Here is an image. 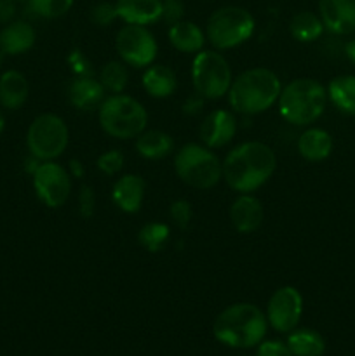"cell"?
<instances>
[{
  "mask_svg": "<svg viewBox=\"0 0 355 356\" xmlns=\"http://www.w3.org/2000/svg\"><path fill=\"white\" fill-rule=\"evenodd\" d=\"M169 216L178 228L187 229L188 226H190L191 218H194V211H191L190 202L184 200V198H178V200H174L173 204H171Z\"/></svg>",
  "mask_w": 355,
  "mask_h": 356,
  "instance_id": "cell-33",
  "label": "cell"
},
{
  "mask_svg": "<svg viewBox=\"0 0 355 356\" xmlns=\"http://www.w3.org/2000/svg\"><path fill=\"white\" fill-rule=\"evenodd\" d=\"M256 356H294L289 351L287 344L278 343V341H261L258 344Z\"/></svg>",
  "mask_w": 355,
  "mask_h": 356,
  "instance_id": "cell-36",
  "label": "cell"
},
{
  "mask_svg": "<svg viewBox=\"0 0 355 356\" xmlns=\"http://www.w3.org/2000/svg\"><path fill=\"white\" fill-rule=\"evenodd\" d=\"M115 49L125 65L134 66V68H146L155 61L159 44L146 26L125 24L115 37Z\"/></svg>",
  "mask_w": 355,
  "mask_h": 356,
  "instance_id": "cell-11",
  "label": "cell"
},
{
  "mask_svg": "<svg viewBox=\"0 0 355 356\" xmlns=\"http://www.w3.org/2000/svg\"><path fill=\"white\" fill-rule=\"evenodd\" d=\"M327 90L313 79H296L282 87L278 96V113L287 124L310 125L326 110Z\"/></svg>",
  "mask_w": 355,
  "mask_h": 356,
  "instance_id": "cell-4",
  "label": "cell"
},
{
  "mask_svg": "<svg viewBox=\"0 0 355 356\" xmlns=\"http://www.w3.org/2000/svg\"><path fill=\"white\" fill-rule=\"evenodd\" d=\"M3 129H6V118H3L2 111H0V134L3 132Z\"/></svg>",
  "mask_w": 355,
  "mask_h": 356,
  "instance_id": "cell-41",
  "label": "cell"
},
{
  "mask_svg": "<svg viewBox=\"0 0 355 356\" xmlns=\"http://www.w3.org/2000/svg\"><path fill=\"white\" fill-rule=\"evenodd\" d=\"M136 152L146 160H160L171 155L174 149V139L167 132L159 129H150L143 131L136 138Z\"/></svg>",
  "mask_w": 355,
  "mask_h": 356,
  "instance_id": "cell-24",
  "label": "cell"
},
{
  "mask_svg": "<svg viewBox=\"0 0 355 356\" xmlns=\"http://www.w3.org/2000/svg\"><path fill=\"white\" fill-rule=\"evenodd\" d=\"M327 97L340 111L355 115V76L343 75L331 80L327 87Z\"/></svg>",
  "mask_w": 355,
  "mask_h": 356,
  "instance_id": "cell-27",
  "label": "cell"
},
{
  "mask_svg": "<svg viewBox=\"0 0 355 356\" xmlns=\"http://www.w3.org/2000/svg\"><path fill=\"white\" fill-rule=\"evenodd\" d=\"M37 33L28 21H10L0 30V52L7 56L24 54L33 47Z\"/></svg>",
  "mask_w": 355,
  "mask_h": 356,
  "instance_id": "cell-19",
  "label": "cell"
},
{
  "mask_svg": "<svg viewBox=\"0 0 355 356\" xmlns=\"http://www.w3.org/2000/svg\"><path fill=\"white\" fill-rule=\"evenodd\" d=\"M303 313V296L291 285L277 289L267 306L268 325L281 334H289L298 327Z\"/></svg>",
  "mask_w": 355,
  "mask_h": 356,
  "instance_id": "cell-12",
  "label": "cell"
},
{
  "mask_svg": "<svg viewBox=\"0 0 355 356\" xmlns=\"http://www.w3.org/2000/svg\"><path fill=\"white\" fill-rule=\"evenodd\" d=\"M345 54H347V58L355 65V40L348 42L347 47H345Z\"/></svg>",
  "mask_w": 355,
  "mask_h": 356,
  "instance_id": "cell-40",
  "label": "cell"
},
{
  "mask_svg": "<svg viewBox=\"0 0 355 356\" xmlns=\"http://www.w3.org/2000/svg\"><path fill=\"white\" fill-rule=\"evenodd\" d=\"M171 45L183 54H197L205 45V31L194 21L181 19L171 24L167 31Z\"/></svg>",
  "mask_w": 355,
  "mask_h": 356,
  "instance_id": "cell-20",
  "label": "cell"
},
{
  "mask_svg": "<svg viewBox=\"0 0 355 356\" xmlns=\"http://www.w3.org/2000/svg\"><path fill=\"white\" fill-rule=\"evenodd\" d=\"M263 205L251 193H239V197L230 205V221L242 235L258 232L263 225Z\"/></svg>",
  "mask_w": 355,
  "mask_h": 356,
  "instance_id": "cell-15",
  "label": "cell"
},
{
  "mask_svg": "<svg viewBox=\"0 0 355 356\" xmlns=\"http://www.w3.org/2000/svg\"><path fill=\"white\" fill-rule=\"evenodd\" d=\"M68 65L72 66V72L75 76H94V70L87 56L82 51H72L68 54Z\"/></svg>",
  "mask_w": 355,
  "mask_h": 356,
  "instance_id": "cell-34",
  "label": "cell"
},
{
  "mask_svg": "<svg viewBox=\"0 0 355 356\" xmlns=\"http://www.w3.org/2000/svg\"><path fill=\"white\" fill-rule=\"evenodd\" d=\"M183 16H184V7L180 0H164L162 19L166 21V23H169V26L183 19Z\"/></svg>",
  "mask_w": 355,
  "mask_h": 356,
  "instance_id": "cell-37",
  "label": "cell"
},
{
  "mask_svg": "<svg viewBox=\"0 0 355 356\" xmlns=\"http://www.w3.org/2000/svg\"><path fill=\"white\" fill-rule=\"evenodd\" d=\"M319 16L331 33H352L355 30V0H319Z\"/></svg>",
  "mask_w": 355,
  "mask_h": 356,
  "instance_id": "cell-14",
  "label": "cell"
},
{
  "mask_svg": "<svg viewBox=\"0 0 355 356\" xmlns=\"http://www.w3.org/2000/svg\"><path fill=\"white\" fill-rule=\"evenodd\" d=\"M124 153L118 152V149H108L97 156L96 167L104 176H117L124 169Z\"/></svg>",
  "mask_w": 355,
  "mask_h": 356,
  "instance_id": "cell-31",
  "label": "cell"
},
{
  "mask_svg": "<svg viewBox=\"0 0 355 356\" xmlns=\"http://www.w3.org/2000/svg\"><path fill=\"white\" fill-rule=\"evenodd\" d=\"M174 170L184 184L195 190L214 188L223 177V165L218 155L211 148L197 143H188L178 149Z\"/></svg>",
  "mask_w": 355,
  "mask_h": 356,
  "instance_id": "cell-6",
  "label": "cell"
},
{
  "mask_svg": "<svg viewBox=\"0 0 355 356\" xmlns=\"http://www.w3.org/2000/svg\"><path fill=\"white\" fill-rule=\"evenodd\" d=\"M256 28L253 14L239 6L216 9L205 24V38L218 51H226L249 40Z\"/></svg>",
  "mask_w": 355,
  "mask_h": 356,
  "instance_id": "cell-7",
  "label": "cell"
},
{
  "mask_svg": "<svg viewBox=\"0 0 355 356\" xmlns=\"http://www.w3.org/2000/svg\"><path fill=\"white\" fill-rule=\"evenodd\" d=\"M30 86L26 76L17 70H7L0 75V106L6 110H19L28 99Z\"/></svg>",
  "mask_w": 355,
  "mask_h": 356,
  "instance_id": "cell-21",
  "label": "cell"
},
{
  "mask_svg": "<svg viewBox=\"0 0 355 356\" xmlns=\"http://www.w3.org/2000/svg\"><path fill=\"white\" fill-rule=\"evenodd\" d=\"M171 229L164 222H146L138 233V242L148 252H160L169 242Z\"/></svg>",
  "mask_w": 355,
  "mask_h": 356,
  "instance_id": "cell-29",
  "label": "cell"
},
{
  "mask_svg": "<svg viewBox=\"0 0 355 356\" xmlns=\"http://www.w3.org/2000/svg\"><path fill=\"white\" fill-rule=\"evenodd\" d=\"M106 97V90L94 76H75L68 83V99L80 111L97 110Z\"/></svg>",
  "mask_w": 355,
  "mask_h": 356,
  "instance_id": "cell-18",
  "label": "cell"
},
{
  "mask_svg": "<svg viewBox=\"0 0 355 356\" xmlns=\"http://www.w3.org/2000/svg\"><path fill=\"white\" fill-rule=\"evenodd\" d=\"M202 103H204V97L198 96V94L195 92V96H194V97H190V99H188L187 103H184L183 111H184V113H188V115L197 113V111H200Z\"/></svg>",
  "mask_w": 355,
  "mask_h": 356,
  "instance_id": "cell-38",
  "label": "cell"
},
{
  "mask_svg": "<svg viewBox=\"0 0 355 356\" xmlns=\"http://www.w3.org/2000/svg\"><path fill=\"white\" fill-rule=\"evenodd\" d=\"M223 179L237 193H253L263 186L277 169V155L261 141H247L226 153Z\"/></svg>",
  "mask_w": 355,
  "mask_h": 356,
  "instance_id": "cell-1",
  "label": "cell"
},
{
  "mask_svg": "<svg viewBox=\"0 0 355 356\" xmlns=\"http://www.w3.org/2000/svg\"><path fill=\"white\" fill-rule=\"evenodd\" d=\"M35 195L49 209H59L72 193V176L61 163L54 160L38 163L31 174Z\"/></svg>",
  "mask_w": 355,
  "mask_h": 356,
  "instance_id": "cell-10",
  "label": "cell"
},
{
  "mask_svg": "<svg viewBox=\"0 0 355 356\" xmlns=\"http://www.w3.org/2000/svg\"><path fill=\"white\" fill-rule=\"evenodd\" d=\"M333 152V138L324 129H306L298 138V153L308 162H322Z\"/></svg>",
  "mask_w": 355,
  "mask_h": 356,
  "instance_id": "cell-23",
  "label": "cell"
},
{
  "mask_svg": "<svg viewBox=\"0 0 355 356\" xmlns=\"http://www.w3.org/2000/svg\"><path fill=\"white\" fill-rule=\"evenodd\" d=\"M324 30L326 28H324L320 16L312 13V10H299L289 21V33L292 35L294 40L303 42V44H308V42L320 38Z\"/></svg>",
  "mask_w": 355,
  "mask_h": 356,
  "instance_id": "cell-25",
  "label": "cell"
},
{
  "mask_svg": "<svg viewBox=\"0 0 355 356\" xmlns=\"http://www.w3.org/2000/svg\"><path fill=\"white\" fill-rule=\"evenodd\" d=\"M285 344L294 356H322L326 351L322 336L312 329L291 330Z\"/></svg>",
  "mask_w": 355,
  "mask_h": 356,
  "instance_id": "cell-26",
  "label": "cell"
},
{
  "mask_svg": "<svg viewBox=\"0 0 355 356\" xmlns=\"http://www.w3.org/2000/svg\"><path fill=\"white\" fill-rule=\"evenodd\" d=\"M233 82L232 68L225 56L218 51L202 49L191 63V83L204 99H219L226 96Z\"/></svg>",
  "mask_w": 355,
  "mask_h": 356,
  "instance_id": "cell-8",
  "label": "cell"
},
{
  "mask_svg": "<svg viewBox=\"0 0 355 356\" xmlns=\"http://www.w3.org/2000/svg\"><path fill=\"white\" fill-rule=\"evenodd\" d=\"M268 329L267 315L251 302H237L223 309L214 320L216 341L228 348L247 350L263 341Z\"/></svg>",
  "mask_w": 355,
  "mask_h": 356,
  "instance_id": "cell-2",
  "label": "cell"
},
{
  "mask_svg": "<svg viewBox=\"0 0 355 356\" xmlns=\"http://www.w3.org/2000/svg\"><path fill=\"white\" fill-rule=\"evenodd\" d=\"M143 89L155 99H166L174 94L178 87L176 73L166 65H150L143 73Z\"/></svg>",
  "mask_w": 355,
  "mask_h": 356,
  "instance_id": "cell-22",
  "label": "cell"
},
{
  "mask_svg": "<svg viewBox=\"0 0 355 356\" xmlns=\"http://www.w3.org/2000/svg\"><path fill=\"white\" fill-rule=\"evenodd\" d=\"M75 0H26L28 14L42 19H58L72 10Z\"/></svg>",
  "mask_w": 355,
  "mask_h": 356,
  "instance_id": "cell-30",
  "label": "cell"
},
{
  "mask_svg": "<svg viewBox=\"0 0 355 356\" xmlns=\"http://www.w3.org/2000/svg\"><path fill=\"white\" fill-rule=\"evenodd\" d=\"M237 134V118L233 111L228 110H212L205 115L204 122L198 129L202 145L207 148L216 149L228 145Z\"/></svg>",
  "mask_w": 355,
  "mask_h": 356,
  "instance_id": "cell-13",
  "label": "cell"
},
{
  "mask_svg": "<svg viewBox=\"0 0 355 356\" xmlns=\"http://www.w3.org/2000/svg\"><path fill=\"white\" fill-rule=\"evenodd\" d=\"M68 125L56 113H42L35 117L26 132L28 152L40 162L61 156L68 146Z\"/></svg>",
  "mask_w": 355,
  "mask_h": 356,
  "instance_id": "cell-9",
  "label": "cell"
},
{
  "mask_svg": "<svg viewBox=\"0 0 355 356\" xmlns=\"http://www.w3.org/2000/svg\"><path fill=\"white\" fill-rule=\"evenodd\" d=\"M145 191L146 183L141 176L124 174L111 186V202L118 211L125 212V214H134L141 209Z\"/></svg>",
  "mask_w": 355,
  "mask_h": 356,
  "instance_id": "cell-16",
  "label": "cell"
},
{
  "mask_svg": "<svg viewBox=\"0 0 355 356\" xmlns=\"http://www.w3.org/2000/svg\"><path fill=\"white\" fill-rule=\"evenodd\" d=\"M118 19L125 24H155L162 21L164 0H117Z\"/></svg>",
  "mask_w": 355,
  "mask_h": 356,
  "instance_id": "cell-17",
  "label": "cell"
},
{
  "mask_svg": "<svg viewBox=\"0 0 355 356\" xmlns=\"http://www.w3.org/2000/svg\"><path fill=\"white\" fill-rule=\"evenodd\" d=\"M101 129L115 139H136L148 124V111L138 99L125 94L104 97L97 108Z\"/></svg>",
  "mask_w": 355,
  "mask_h": 356,
  "instance_id": "cell-5",
  "label": "cell"
},
{
  "mask_svg": "<svg viewBox=\"0 0 355 356\" xmlns=\"http://www.w3.org/2000/svg\"><path fill=\"white\" fill-rule=\"evenodd\" d=\"M94 211H96V197H94V191L89 184H84L80 186L79 191V212L84 219L93 218Z\"/></svg>",
  "mask_w": 355,
  "mask_h": 356,
  "instance_id": "cell-35",
  "label": "cell"
},
{
  "mask_svg": "<svg viewBox=\"0 0 355 356\" xmlns=\"http://www.w3.org/2000/svg\"><path fill=\"white\" fill-rule=\"evenodd\" d=\"M97 80H100L101 86L104 87L106 92L122 94L129 82V72L127 68H125V63L124 61L106 63V65L101 68Z\"/></svg>",
  "mask_w": 355,
  "mask_h": 356,
  "instance_id": "cell-28",
  "label": "cell"
},
{
  "mask_svg": "<svg viewBox=\"0 0 355 356\" xmlns=\"http://www.w3.org/2000/svg\"><path fill=\"white\" fill-rule=\"evenodd\" d=\"M68 172L72 177H84V174H86V170H84V165L82 162H79V160H70V165H68Z\"/></svg>",
  "mask_w": 355,
  "mask_h": 356,
  "instance_id": "cell-39",
  "label": "cell"
},
{
  "mask_svg": "<svg viewBox=\"0 0 355 356\" xmlns=\"http://www.w3.org/2000/svg\"><path fill=\"white\" fill-rule=\"evenodd\" d=\"M282 83L275 72L268 68H251L233 79L228 90V103L233 111L258 115L270 110L281 96Z\"/></svg>",
  "mask_w": 355,
  "mask_h": 356,
  "instance_id": "cell-3",
  "label": "cell"
},
{
  "mask_svg": "<svg viewBox=\"0 0 355 356\" xmlns=\"http://www.w3.org/2000/svg\"><path fill=\"white\" fill-rule=\"evenodd\" d=\"M89 17L96 26H108L118 19L117 7L111 2H97L96 6L90 7Z\"/></svg>",
  "mask_w": 355,
  "mask_h": 356,
  "instance_id": "cell-32",
  "label": "cell"
}]
</instances>
